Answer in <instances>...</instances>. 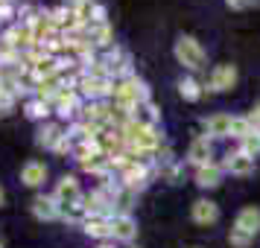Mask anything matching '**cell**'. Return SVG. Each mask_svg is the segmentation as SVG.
<instances>
[{
    "mask_svg": "<svg viewBox=\"0 0 260 248\" xmlns=\"http://www.w3.org/2000/svg\"><path fill=\"white\" fill-rule=\"evenodd\" d=\"M213 161V140L208 137V134H199V137H193L187 146V164L190 166H205Z\"/></svg>",
    "mask_w": 260,
    "mask_h": 248,
    "instance_id": "obj_6",
    "label": "cell"
},
{
    "mask_svg": "<svg viewBox=\"0 0 260 248\" xmlns=\"http://www.w3.org/2000/svg\"><path fill=\"white\" fill-rule=\"evenodd\" d=\"M50 111H53V105H50V102H44V99H36V96H32V99L24 105V114L29 120H44V123H47Z\"/></svg>",
    "mask_w": 260,
    "mask_h": 248,
    "instance_id": "obj_22",
    "label": "cell"
},
{
    "mask_svg": "<svg viewBox=\"0 0 260 248\" xmlns=\"http://www.w3.org/2000/svg\"><path fill=\"white\" fill-rule=\"evenodd\" d=\"M138 236V222L132 213H114L111 216V239L117 242H132Z\"/></svg>",
    "mask_w": 260,
    "mask_h": 248,
    "instance_id": "obj_9",
    "label": "cell"
},
{
    "mask_svg": "<svg viewBox=\"0 0 260 248\" xmlns=\"http://www.w3.org/2000/svg\"><path fill=\"white\" fill-rule=\"evenodd\" d=\"M21 181H24L26 187H41L47 181V166L41 164V161H26L21 166Z\"/></svg>",
    "mask_w": 260,
    "mask_h": 248,
    "instance_id": "obj_17",
    "label": "cell"
},
{
    "mask_svg": "<svg viewBox=\"0 0 260 248\" xmlns=\"http://www.w3.org/2000/svg\"><path fill=\"white\" fill-rule=\"evenodd\" d=\"M68 6H71V12L76 15L79 26H82V29H88V26H91V21H94V12H96V6H100V3H96V0H71Z\"/></svg>",
    "mask_w": 260,
    "mask_h": 248,
    "instance_id": "obj_18",
    "label": "cell"
},
{
    "mask_svg": "<svg viewBox=\"0 0 260 248\" xmlns=\"http://www.w3.org/2000/svg\"><path fill=\"white\" fill-rule=\"evenodd\" d=\"M231 117L234 114H225V111H216L211 117L202 120V129L211 140H222V137H231Z\"/></svg>",
    "mask_w": 260,
    "mask_h": 248,
    "instance_id": "obj_8",
    "label": "cell"
},
{
    "mask_svg": "<svg viewBox=\"0 0 260 248\" xmlns=\"http://www.w3.org/2000/svg\"><path fill=\"white\" fill-rule=\"evenodd\" d=\"M76 91L82 94L85 102H100V99H111V94H114V79H108V76H96V73L82 70L79 82H76Z\"/></svg>",
    "mask_w": 260,
    "mask_h": 248,
    "instance_id": "obj_2",
    "label": "cell"
},
{
    "mask_svg": "<svg viewBox=\"0 0 260 248\" xmlns=\"http://www.w3.org/2000/svg\"><path fill=\"white\" fill-rule=\"evenodd\" d=\"M0 248H3V245H0Z\"/></svg>",
    "mask_w": 260,
    "mask_h": 248,
    "instance_id": "obj_30",
    "label": "cell"
},
{
    "mask_svg": "<svg viewBox=\"0 0 260 248\" xmlns=\"http://www.w3.org/2000/svg\"><path fill=\"white\" fill-rule=\"evenodd\" d=\"M152 172H155L152 161H138V164L126 166V169L120 172V184H123L126 190H132V193H138V190H143L146 184H149Z\"/></svg>",
    "mask_w": 260,
    "mask_h": 248,
    "instance_id": "obj_4",
    "label": "cell"
},
{
    "mask_svg": "<svg viewBox=\"0 0 260 248\" xmlns=\"http://www.w3.org/2000/svg\"><path fill=\"white\" fill-rule=\"evenodd\" d=\"M222 169L228 172V175L246 178V175H251V172L257 169V164H254V158H251V155H246V152H240V149H234V152L225 155Z\"/></svg>",
    "mask_w": 260,
    "mask_h": 248,
    "instance_id": "obj_7",
    "label": "cell"
},
{
    "mask_svg": "<svg viewBox=\"0 0 260 248\" xmlns=\"http://www.w3.org/2000/svg\"><path fill=\"white\" fill-rule=\"evenodd\" d=\"M32 216L41 219V222H56V219H61V204L56 201L53 193L50 196H36L32 199Z\"/></svg>",
    "mask_w": 260,
    "mask_h": 248,
    "instance_id": "obj_10",
    "label": "cell"
},
{
    "mask_svg": "<svg viewBox=\"0 0 260 248\" xmlns=\"http://www.w3.org/2000/svg\"><path fill=\"white\" fill-rule=\"evenodd\" d=\"M193 178H196V184H199L202 190H213V187H219V184H222L225 169H222V164H216V161H211V164L199 166V169L193 172Z\"/></svg>",
    "mask_w": 260,
    "mask_h": 248,
    "instance_id": "obj_13",
    "label": "cell"
},
{
    "mask_svg": "<svg viewBox=\"0 0 260 248\" xmlns=\"http://www.w3.org/2000/svg\"><path fill=\"white\" fill-rule=\"evenodd\" d=\"M248 120H251V126H254V131H260V102L251 111H248Z\"/></svg>",
    "mask_w": 260,
    "mask_h": 248,
    "instance_id": "obj_27",
    "label": "cell"
},
{
    "mask_svg": "<svg viewBox=\"0 0 260 248\" xmlns=\"http://www.w3.org/2000/svg\"><path fill=\"white\" fill-rule=\"evenodd\" d=\"M146 99H152V96H149V88H146V82L138 79L135 73L126 76V79H120V82H114V94H111V102H114V105L126 108V111L135 114V108L141 105V102H146Z\"/></svg>",
    "mask_w": 260,
    "mask_h": 248,
    "instance_id": "obj_1",
    "label": "cell"
},
{
    "mask_svg": "<svg viewBox=\"0 0 260 248\" xmlns=\"http://www.w3.org/2000/svg\"><path fill=\"white\" fill-rule=\"evenodd\" d=\"M234 228L237 231H243V234H248V236H257V231H260V210L257 207H243V210L237 213Z\"/></svg>",
    "mask_w": 260,
    "mask_h": 248,
    "instance_id": "obj_16",
    "label": "cell"
},
{
    "mask_svg": "<svg viewBox=\"0 0 260 248\" xmlns=\"http://www.w3.org/2000/svg\"><path fill=\"white\" fill-rule=\"evenodd\" d=\"M82 231L94 239H111V219L106 216H88L82 222Z\"/></svg>",
    "mask_w": 260,
    "mask_h": 248,
    "instance_id": "obj_19",
    "label": "cell"
},
{
    "mask_svg": "<svg viewBox=\"0 0 260 248\" xmlns=\"http://www.w3.org/2000/svg\"><path fill=\"white\" fill-rule=\"evenodd\" d=\"M237 79H240V73H237L234 64H216L211 70V76H208L205 88L213 91V94H222V91H231V88H234Z\"/></svg>",
    "mask_w": 260,
    "mask_h": 248,
    "instance_id": "obj_5",
    "label": "cell"
},
{
    "mask_svg": "<svg viewBox=\"0 0 260 248\" xmlns=\"http://www.w3.org/2000/svg\"><path fill=\"white\" fill-rule=\"evenodd\" d=\"M240 146V152H246V155H251V158H257L260 155V131H251V134H246L243 140H237Z\"/></svg>",
    "mask_w": 260,
    "mask_h": 248,
    "instance_id": "obj_24",
    "label": "cell"
},
{
    "mask_svg": "<svg viewBox=\"0 0 260 248\" xmlns=\"http://www.w3.org/2000/svg\"><path fill=\"white\" fill-rule=\"evenodd\" d=\"M53 152H56V155H68V152H73V140L68 137V131H64V137H61V140L56 143V146H53Z\"/></svg>",
    "mask_w": 260,
    "mask_h": 248,
    "instance_id": "obj_26",
    "label": "cell"
},
{
    "mask_svg": "<svg viewBox=\"0 0 260 248\" xmlns=\"http://www.w3.org/2000/svg\"><path fill=\"white\" fill-rule=\"evenodd\" d=\"M53 196H56L59 204H73V201H82L85 193H82V187H79L76 175H61L56 190H53Z\"/></svg>",
    "mask_w": 260,
    "mask_h": 248,
    "instance_id": "obj_11",
    "label": "cell"
},
{
    "mask_svg": "<svg viewBox=\"0 0 260 248\" xmlns=\"http://www.w3.org/2000/svg\"><path fill=\"white\" fill-rule=\"evenodd\" d=\"M132 120H138V123H143V126H158V123H161V111L155 108L152 99H146V102H141V105L135 108Z\"/></svg>",
    "mask_w": 260,
    "mask_h": 248,
    "instance_id": "obj_20",
    "label": "cell"
},
{
    "mask_svg": "<svg viewBox=\"0 0 260 248\" xmlns=\"http://www.w3.org/2000/svg\"><path fill=\"white\" fill-rule=\"evenodd\" d=\"M225 3H228L231 9H248V6H251L254 0H225Z\"/></svg>",
    "mask_w": 260,
    "mask_h": 248,
    "instance_id": "obj_28",
    "label": "cell"
},
{
    "mask_svg": "<svg viewBox=\"0 0 260 248\" xmlns=\"http://www.w3.org/2000/svg\"><path fill=\"white\" fill-rule=\"evenodd\" d=\"M173 53H176V61L181 64V67H187V70H202L205 61H208L205 47H202L193 36H181L178 38L176 47H173Z\"/></svg>",
    "mask_w": 260,
    "mask_h": 248,
    "instance_id": "obj_3",
    "label": "cell"
},
{
    "mask_svg": "<svg viewBox=\"0 0 260 248\" xmlns=\"http://www.w3.org/2000/svg\"><path fill=\"white\" fill-rule=\"evenodd\" d=\"M202 91H205V85H202L196 76H184V79L178 82V94L184 96L187 102H196V99H202Z\"/></svg>",
    "mask_w": 260,
    "mask_h": 248,
    "instance_id": "obj_21",
    "label": "cell"
},
{
    "mask_svg": "<svg viewBox=\"0 0 260 248\" xmlns=\"http://www.w3.org/2000/svg\"><path fill=\"white\" fill-rule=\"evenodd\" d=\"M88 36H91V44H94L96 50H111L114 47V29H111V24H91L88 26Z\"/></svg>",
    "mask_w": 260,
    "mask_h": 248,
    "instance_id": "obj_15",
    "label": "cell"
},
{
    "mask_svg": "<svg viewBox=\"0 0 260 248\" xmlns=\"http://www.w3.org/2000/svg\"><path fill=\"white\" fill-rule=\"evenodd\" d=\"M190 219L196 225H202V228H208V225H213L219 219V204L211 199H196L193 207H190Z\"/></svg>",
    "mask_w": 260,
    "mask_h": 248,
    "instance_id": "obj_12",
    "label": "cell"
},
{
    "mask_svg": "<svg viewBox=\"0 0 260 248\" xmlns=\"http://www.w3.org/2000/svg\"><path fill=\"white\" fill-rule=\"evenodd\" d=\"M251 131H254V126H251L248 114H234V117H231V137H234V140H243Z\"/></svg>",
    "mask_w": 260,
    "mask_h": 248,
    "instance_id": "obj_23",
    "label": "cell"
},
{
    "mask_svg": "<svg viewBox=\"0 0 260 248\" xmlns=\"http://www.w3.org/2000/svg\"><path fill=\"white\" fill-rule=\"evenodd\" d=\"M64 131H68V129H61L59 123H41V126H38V131H36V143L53 152V146L64 137Z\"/></svg>",
    "mask_w": 260,
    "mask_h": 248,
    "instance_id": "obj_14",
    "label": "cell"
},
{
    "mask_svg": "<svg viewBox=\"0 0 260 248\" xmlns=\"http://www.w3.org/2000/svg\"><path fill=\"white\" fill-rule=\"evenodd\" d=\"M0 204H3V187H0Z\"/></svg>",
    "mask_w": 260,
    "mask_h": 248,
    "instance_id": "obj_29",
    "label": "cell"
},
{
    "mask_svg": "<svg viewBox=\"0 0 260 248\" xmlns=\"http://www.w3.org/2000/svg\"><path fill=\"white\" fill-rule=\"evenodd\" d=\"M228 242H231L234 248H248L251 242H254V236H248V234H243V231L231 228V231H228Z\"/></svg>",
    "mask_w": 260,
    "mask_h": 248,
    "instance_id": "obj_25",
    "label": "cell"
}]
</instances>
